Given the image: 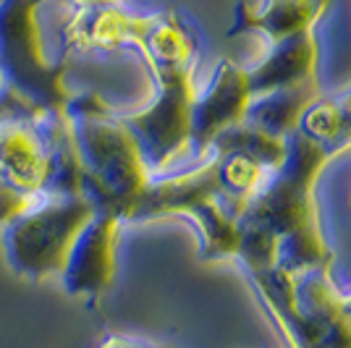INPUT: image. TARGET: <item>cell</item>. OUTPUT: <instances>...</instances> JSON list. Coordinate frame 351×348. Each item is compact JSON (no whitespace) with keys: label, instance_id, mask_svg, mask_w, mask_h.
Masks as SVG:
<instances>
[{"label":"cell","instance_id":"d6986e66","mask_svg":"<svg viewBox=\"0 0 351 348\" xmlns=\"http://www.w3.org/2000/svg\"><path fill=\"white\" fill-rule=\"evenodd\" d=\"M97 348H168L160 346V343H149V340H142V338H132V335H108L103 343Z\"/></svg>","mask_w":351,"mask_h":348},{"label":"cell","instance_id":"7a4b0ae2","mask_svg":"<svg viewBox=\"0 0 351 348\" xmlns=\"http://www.w3.org/2000/svg\"><path fill=\"white\" fill-rule=\"evenodd\" d=\"M66 113L73 121L82 158V194L97 212H110L126 223L149 184L134 134L95 92L73 95Z\"/></svg>","mask_w":351,"mask_h":348},{"label":"cell","instance_id":"7c38bea8","mask_svg":"<svg viewBox=\"0 0 351 348\" xmlns=\"http://www.w3.org/2000/svg\"><path fill=\"white\" fill-rule=\"evenodd\" d=\"M247 79L252 97L273 89L317 82V42L312 32H302L289 40L273 42V53L257 69L247 71Z\"/></svg>","mask_w":351,"mask_h":348},{"label":"cell","instance_id":"9a60e30c","mask_svg":"<svg viewBox=\"0 0 351 348\" xmlns=\"http://www.w3.org/2000/svg\"><path fill=\"white\" fill-rule=\"evenodd\" d=\"M136 50L145 55L149 71L162 69H191L197 45L191 32L181 24L176 14L147 16L145 32L136 42Z\"/></svg>","mask_w":351,"mask_h":348},{"label":"cell","instance_id":"44dd1931","mask_svg":"<svg viewBox=\"0 0 351 348\" xmlns=\"http://www.w3.org/2000/svg\"><path fill=\"white\" fill-rule=\"evenodd\" d=\"M341 301H343V312H346V317L351 319V293L349 296H341Z\"/></svg>","mask_w":351,"mask_h":348},{"label":"cell","instance_id":"8fae6325","mask_svg":"<svg viewBox=\"0 0 351 348\" xmlns=\"http://www.w3.org/2000/svg\"><path fill=\"white\" fill-rule=\"evenodd\" d=\"M145 24L147 16L126 14L121 5L76 8L71 21L63 27V45H66V53L136 47Z\"/></svg>","mask_w":351,"mask_h":348},{"label":"cell","instance_id":"4fadbf2b","mask_svg":"<svg viewBox=\"0 0 351 348\" xmlns=\"http://www.w3.org/2000/svg\"><path fill=\"white\" fill-rule=\"evenodd\" d=\"M328 5L330 0H263L260 8L244 3L236 8V24L228 34L234 37L244 32H260L270 42H280L293 34L312 32Z\"/></svg>","mask_w":351,"mask_h":348},{"label":"cell","instance_id":"30bf717a","mask_svg":"<svg viewBox=\"0 0 351 348\" xmlns=\"http://www.w3.org/2000/svg\"><path fill=\"white\" fill-rule=\"evenodd\" d=\"M249 100L247 71L234 60H220L205 92L194 97L191 105V145L199 149V155L213 147L223 131L244 121Z\"/></svg>","mask_w":351,"mask_h":348},{"label":"cell","instance_id":"5b68a950","mask_svg":"<svg viewBox=\"0 0 351 348\" xmlns=\"http://www.w3.org/2000/svg\"><path fill=\"white\" fill-rule=\"evenodd\" d=\"M47 0H0V71L8 100L29 113H66L73 92L69 63L50 60L43 45L40 5Z\"/></svg>","mask_w":351,"mask_h":348},{"label":"cell","instance_id":"ba28073f","mask_svg":"<svg viewBox=\"0 0 351 348\" xmlns=\"http://www.w3.org/2000/svg\"><path fill=\"white\" fill-rule=\"evenodd\" d=\"M14 100L0 110V178L21 191H47L50 149L43 118Z\"/></svg>","mask_w":351,"mask_h":348},{"label":"cell","instance_id":"ffe728a7","mask_svg":"<svg viewBox=\"0 0 351 348\" xmlns=\"http://www.w3.org/2000/svg\"><path fill=\"white\" fill-rule=\"evenodd\" d=\"M76 8H113L121 5V0H69Z\"/></svg>","mask_w":351,"mask_h":348},{"label":"cell","instance_id":"ac0fdd59","mask_svg":"<svg viewBox=\"0 0 351 348\" xmlns=\"http://www.w3.org/2000/svg\"><path fill=\"white\" fill-rule=\"evenodd\" d=\"M45 194L47 191H37V194L34 191H21L0 178V228L5 231L11 223H16L21 215L34 210L45 199Z\"/></svg>","mask_w":351,"mask_h":348},{"label":"cell","instance_id":"8992f818","mask_svg":"<svg viewBox=\"0 0 351 348\" xmlns=\"http://www.w3.org/2000/svg\"><path fill=\"white\" fill-rule=\"evenodd\" d=\"M95 212L97 210L87 197L45 194L34 210L3 231V249L11 270L29 280L60 275L76 236Z\"/></svg>","mask_w":351,"mask_h":348},{"label":"cell","instance_id":"2e32d148","mask_svg":"<svg viewBox=\"0 0 351 348\" xmlns=\"http://www.w3.org/2000/svg\"><path fill=\"white\" fill-rule=\"evenodd\" d=\"M299 131L322 147L328 160L351 149V87L336 97L312 102L302 116Z\"/></svg>","mask_w":351,"mask_h":348},{"label":"cell","instance_id":"6da1fadb","mask_svg":"<svg viewBox=\"0 0 351 348\" xmlns=\"http://www.w3.org/2000/svg\"><path fill=\"white\" fill-rule=\"evenodd\" d=\"M328 162L312 139L296 129L286 136V158L276 171H270L257 194L249 199L239 225L260 228L276 236L278 262L276 267L304 275L312 270H330L333 254L315 207V181Z\"/></svg>","mask_w":351,"mask_h":348},{"label":"cell","instance_id":"3957f363","mask_svg":"<svg viewBox=\"0 0 351 348\" xmlns=\"http://www.w3.org/2000/svg\"><path fill=\"white\" fill-rule=\"evenodd\" d=\"M247 275L291 348H351V319L330 270L291 275L267 267L247 270Z\"/></svg>","mask_w":351,"mask_h":348},{"label":"cell","instance_id":"7402d4cb","mask_svg":"<svg viewBox=\"0 0 351 348\" xmlns=\"http://www.w3.org/2000/svg\"><path fill=\"white\" fill-rule=\"evenodd\" d=\"M5 92V82H3V71H0V95Z\"/></svg>","mask_w":351,"mask_h":348},{"label":"cell","instance_id":"9c48e42d","mask_svg":"<svg viewBox=\"0 0 351 348\" xmlns=\"http://www.w3.org/2000/svg\"><path fill=\"white\" fill-rule=\"evenodd\" d=\"M123 220L110 212H95L76 236L66 267L60 273L63 288L76 299H100L113 286L118 264V238Z\"/></svg>","mask_w":351,"mask_h":348},{"label":"cell","instance_id":"277c9868","mask_svg":"<svg viewBox=\"0 0 351 348\" xmlns=\"http://www.w3.org/2000/svg\"><path fill=\"white\" fill-rule=\"evenodd\" d=\"M171 215H184L194 220L202 244V260H228L236 257L241 238V210L228 202L220 186L218 160H207L205 165L189 173L149 178L147 189L136 199L126 223H145Z\"/></svg>","mask_w":351,"mask_h":348},{"label":"cell","instance_id":"5bb4252c","mask_svg":"<svg viewBox=\"0 0 351 348\" xmlns=\"http://www.w3.org/2000/svg\"><path fill=\"white\" fill-rule=\"evenodd\" d=\"M317 97H320L317 82L299 84V87L273 89V92H265V95H254L249 100L244 123L265 131L270 136L286 139V136H291L293 131L299 129L302 116L307 113V108Z\"/></svg>","mask_w":351,"mask_h":348},{"label":"cell","instance_id":"e0dca14e","mask_svg":"<svg viewBox=\"0 0 351 348\" xmlns=\"http://www.w3.org/2000/svg\"><path fill=\"white\" fill-rule=\"evenodd\" d=\"M213 149H236L244 152L257 162H263L267 171H276L283 158H286V139L270 136L265 131L254 129L249 123H236L228 131H223L218 139L213 142Z\"/></svg>","mask_w":351,"mask_h":348},{"label":"cell","instance_id":"52a82bcc","mask_svg":"<svg viewBox=\"0 0 351 348\" xmlns=\"http://www.w3.org/2000/svg\"><path fill=\"white\" fill-rule=\"evenodd\" d=\"M152 76L158 82L155 100L134 116H121L139 145L149 175L165 171L191 147V105L197 97L191 69H162Z\"/></svg>","mask_w":351,"mask_h":348}]
</instances>
